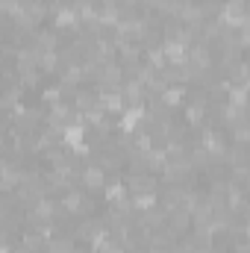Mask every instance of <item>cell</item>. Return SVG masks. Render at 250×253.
I'll return each mask as SVG.
<instances>
[{
  "label": "cell",
  "instance_id": "obj_8",
  "mask_svg": "<svg viewBox=\"0 0 250 253\" xmlns=\"http://www.w3.org/2000/svg\"><path fill=\"white\" fill-rule=\"evenodd\" d=\"M121 94H124L126 106H144V94H147V88H144V83L126 77L124 85H121Z\"/></svg>",
  "mask_w": 250,
  "mask_h": 253
},
{
  "label": "cell",
  "instance_id": "obj_5",
  "mask_svg": "<svg viewBox=\"0 0 250 253\" xmlns=\"http://www.w3.org/2000/svg\"><path fill=\"white\" fill-rule=\"evenodd\" d=\"M80 186L85 191H100L109 186V180H106V171L100 168V165H88V168H83V174H80Z\"/></svg>",
  "mask_w": 250,
  "mask_h": 253
},
{
  "label": "cell",
  "instance_id": "obj_12",
  "mask_svg": "<svg viewBox=\"0 0 250 253\" xmlns=\"http://www.w3.org/2000/svg\"><path fill=\"white\" fill-rule=\"evenodd\" d=\"M248 191H245V186H230V191H227V209L230 212H236V215H242L245 212V206H248Z\"/></svg>",
  "mask_w": 250,
  "mask_h": 253
},
{
  "label": "cell",
  "instance_id": "obj_25",
  "mask_svg": "<svg viewBox=\"0 0 250 253\" xmlns=\"http://www.w3.org/2000/svg\"><path fill=\"white\" fill-rule=\"evenodd\" d=\"M248 15H250V0H248Z\"/></svg>",
  "mask_w": 250,
  "mask_h": 253
},
{
  "label": "cell",
  "instance_id": "obj_22",
  "mask_svg": "<svg viewBox=\"0 0 250 253\" xmlns=\"http://www.w3.org/2000/svg\"><path fill=\"white\" fill-rule=\"evenodd\" d=\"M65 91H68V88H65L62 83H56V85H50V88H44V91H42V100H44L47 106H53V103H62Z\"/></svg>",
  "mask_w": 250,
  "mask_h": 253
},
{
  "label": "cell",
  "instance_id": "obj_19",
  "mask_svg": "<svg viewBox=\"0 0 250 253\" xmlns=\"http://www.w3.org/2000/svg\"><path fill=\"white\" fill-rule=\"evenodd\" d=\"M156 206H162L159 194H132V209L135 212H150Z\"/></svg>",
  "mask_w": 250,
  "mask_h": 253
},
{
  "label": "cell",
  "instance_id": "obj_9",
  "mask_svg": "<svg viewBox=\"0 0 250 253\" xmlns=\"http://www.w3.org/2000/svg\"><path fill=\"white\" fill-rule=\"evenodd\" d=\"M97 97H100V109L106 115H124L126 112V100L121 91H100Z\"/></svg>",
  "mask_w": 250,
  "mask_h": 253
},
{
  "label": "cell",
  "instance_id": "obj_2",
  "mask_svg": "<svg viewBox=\"0 0 250 253\" xmlns=\"http://www.w3.org/2000/svg\"><path fill=\"white\" fill-rule=\"evenodd\" d=\"M215 47H209V44H203V42H194L191 47H188V65H194V68H200L203 74H209L212 68H215Z\"/></svg>",
  "mask_w": 250,
  "mask_h": 253
},
{
  "label": "cell",
  "instance_id": "obj_4",
  "mask_svg": "<svg viewBox=\"0 0 250 253\" xmlns=\"http://www.w3.org/2000/svg\"><path fill=\"white\" fill-rule=\"evenodd\" d=\"M50 18H53V24H56V30H80V15H77V9L71 6V3H65V6H56L53 12H50Z\"/></svg>",
  "mask_w": 250,
  "mask_h": 253
},
{
  "label": "cell",
  "instance_id": "obj_20",
  "mask_svg": "<svg viewBox=\"0 0 250 253\" xmlns=\"http://www.w3.org/2000/svg\"><path fill=\"white\" fill-rule=\"evenodd\" d=\"M230 180H233L236 186H248V183H250V162L230 165Z\"/></svg>",
  "mask_w": 250,
  "mask_h": 253
},
{
  "label": "cell",
  "instance_id": "obj_26",
  "mask_svg": "<svg viewBox=\"0 0 250 253\" xmlns=\"http://www.w3.org/2000/svg\"><path fill=\"white\" fill-rule=\"evenodd\" d=\"M191 3H200V0H191Z\"/></svg>",
  "mask_w": 250,
  "mask_h": 253
},
{
  "label": "cell",
  "instance_id": "obj_21",
  "mask_svg": "<svg viewBox=\"0 0 250 253\" xmlns=\"http://www.w3.org/2000/svg\"><path fill=\"white\" fill-rule=\"evenodd\" d=\"M230 138H233V144H239V147H250V121L248 124L230 126Z\"/></svg>",
  "mask_w": 250,
  "mask_h": 253
},
{
  "label": "cell",
  "instance_id": "obj_6",
  "mask_svg": "<svg viewBox=\"0 0 250 253\" xmlns=\"http://www.w3.org/2000/svg\"><path fill=\"white\" fill-rule=\"evenodd\" d=\"M103 227H106V221H103V218H94V215H91V218H83V221H77V224H74V233H71V236H74L77 242H91V239H94V236H97V233H100Z\"/></svg>",
  "mask_w": 250,
  "mask_h": 253
},
{
  "label": "cell",
  "instance_id": "obj_18",
  "mask_svg": "<svg viewBox=\"0 0 250 253\" xmlns=\"http://www.w3.org/2000/svg\"><path fill=\"white\" fill-rule=\"evenodd\" d=\"M206 115H209V106H203V103H188L186 106V124L191 126V129L203 124Z\"/></svg>",
  "mask_w": 250,
  "mask_h": 253
},
{
  "label": "cell",
  "instance_id": "obj_24",
  "mask_svg": "<svg viewBox=\"0 0 250 253\" xmlns=\"http://www.w3.org/2000/svg\"><path fill=\"white\" fill-rule=\"evenodd\" d=\"M239 42H242V47H250V27H245V30L239 33Z\"/></svg>",
  "mask_w": 250,
  "mask_h": 253
},
{
  "label": "cell",
  "instance_id": "obj_14",
  "mask_svg": "<svg viewBox=\"0 0 250 253\" xmlns=\"http://www.w3.org/2000/svg\"><path fill=\"white\" fill-rule=\"evenodd\" d=\"M33 47L39 50H59V36L50 30H36L33 33Z\"/></svg>",
  "mask_w": 250,
  "mask_h": 253
},
{
  "label": "cell",
  "instance_id": "obj_15",
  "mask_svg": "<svg viewBox=\"0 0 250 253\" xmlns=\"http://www.w3.org/2000/svg\"><path fill=\"white\" fill-rule=\"evenodd\" d=\"M44 253H77V239L71 236H56L53 242H47L44 245Z\"/></svg>",
  "mask_w": 250,
  "mask_h": 253
},
{
  "label": "cell",
  "instance_id": "obj_1",
  "mask_svg": "<svg viewBox=\"0 0 250 253\" xmlns=\"http://www.w3.org/2000/svg\"><path fill=\"white\" fill-rule=\"evenodd\" d=\"M200 144L209 150L212 162H224V156H227V150H230L227 135H224L221 129H212V126H203V132H200Z\"/></svg>",
  "mask_w": 250,
  "mask_h": 253
},
{
  "label": "cell",
  "instance_id": "obj_16",
  "mask_svg": "<svg viewBox=\"0 0 250 253\" xmlns=\"http://www.w3.org/2000/svg\"><path fill=\"white\" fill-rule=\"evenodd\" d=\"M83 80H85L83 65H65V68H62V80H59V83H62L65 88H77Z\"/></svg>",
  "mask_w": 250,
  "mask_h": 253
},
{
  "label": "cell",
  "instance_id": "obj_13",
  "mask_svg": "<svg viewBox=\"0 0 250 253\" xmlns=\"http://www.w3.org/2000/svg\"><path fill=\"white\" fill-rule=\"evenodd\" d=\"M36 68H39L42 74H53V71H59V68H62V53H59V50H42Z\"/></svg>",
  "mask_w": 250,
  "mask_h": 253
},
{
  "label": "cell",
  "instance_id": "obj_3",
  "mask_svg": "<svg viewBox=\"0 0 250 253\" xmlns=\"http://www.w3.org/2000/svg\"><path fill=\"white\" fill-rule=\"evenodd\" d=\"M129 194H159V177H153V174H132V177H126L124 180Z\"/></svg>",
  "mask_w": 250,
  "mask_h": 253
},
{
  "label": "cell",
  "instance_id": "obj_23",
  "mask_svg": "<svg viewBox=\"0 0 250 253\" xmlns=\"http://www.w3.org/2000/svg\"><path fill=\"white\" fill-rule=\"evenodd\" d=\"M18 80H21L24 88H36L39 80H42V71L39 68H24V71H18Z\"/></svg>",
  "mask_w": 250,
  "mask_h": 253
},
{
  "label": "cell",
  "instance_id": "obj_11",
  "mask_svg": "<svg viewBox=\"0 0 250 253\" xmlns=\"http://www.w3.org/2000/svg\"><path fill=\"white\" fill-rule=\"evenodd\" d=\"M71 103H74L77 112H88V109L100 106V97H97L94 91H88V88H77V91L71 94Z\"/></svg>",
  "mask_w": 250,
  "mask_h": 253
},
{
  "label": "cell",
  "instance_id": "obj_17",
  "mask_svg": "<svg viewBox=\"0 0 250 253\" xmlns=\"http://www.w3.org/2000/svg\"><path fill=\"white\" fill-rule=\"evenodd\" d=\"M103 191H106V203L109 206H118V203H124L126 197H132L129 189H126V183H109Z\"/></svg>",
  "mask_w": 250,
  "mask_h": 253
},
{
  "label": "cell",
  "instance_id": "obj_7",
  "mask_svg": "<svg viewBox=\"0 0 250 253\" xmlns=\"http://www.w3.org/2000/svg\"><path fill=\"white\" fill-rule=\"evenodd\" d=\"M141 121H147V106H126V112L121 115L118 129L124 135H135V129L141 126Z\"/></svg>",
  "mask_w": 250,
  "mask_h": 253
},
{
  "label": "cell",
  "instance_id": "obj_10",
  "mask_svg": "<svg viewBox=\"0 0 250 253\" xmlns=\"http://www.w3.org/2000/svg\"><path fill=\"white\" fill-rule=\"evenodd\" d=\"M159 103L168 106V109H177V106L188 103V85H168V88L159 94Z\"/></svg>",
  "mask_w": 250,
  "mask_h": 253
}]
</instances>
